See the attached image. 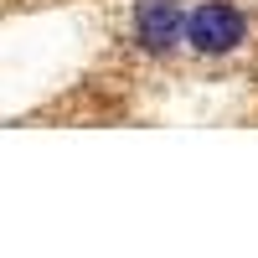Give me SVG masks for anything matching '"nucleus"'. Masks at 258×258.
Here are the masks:
<instances>
[{
	"label": "nucleus",
	"instance_id": "obj_2",
	"mask_svg": "<svg viewBox=\"0 0 258 258\" xmlns=\"http://www.w3.org/2000/svg\"><path fill=\"white\" fill-rule=\"evenodd\" d=\"M135 41L145 52H176L186 41V11H181V0H140V6H135Z\"/></svg>",
	"mask_w": 258,
	"mask_h": 258
},
{
	"label": "nucleus",
	"instance_id": "obj_1",
	"mask_svg": "<svg viewBox=\"0 0 258 258\" xmlns=\"http://www.w3.org/2000/svg\"><path fill=\"white\" fill-rule=\"evenodd\" d=\"M243 36H248V16H243L238 6H227V0H202V6L186 16V41H191L202 57H227V52H238Z\"/></svg>",
	"mask_w": 258,
	"mask_h": 258
}]
</instances>
